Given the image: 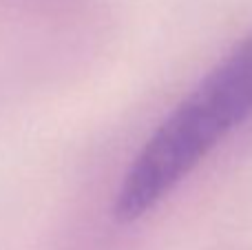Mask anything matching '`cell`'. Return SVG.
Instances as JSON below:
<instances>
[{
    "label": "cell",
    "instance_id": "1",
    "mask_svg": "<svg viewBox=\"0 0 252 250\" xmlns=\"http://www.w3.org/2000/svg\"><path fill=\"white\" fill-rule=\"evenodd\" d=\"M252 113V33H248L159 124L115 199V217L135 221L159 204L228 133Z\"/></svg>",
    "mask_w": 252,
    "mask_h": 250
}]
</instances>
